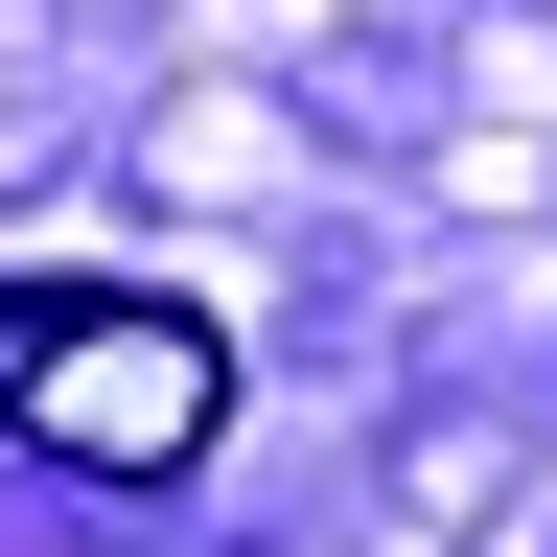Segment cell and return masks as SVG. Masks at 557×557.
I'll list each match as a JSON object with an SVG mask.
<instances>
[{
    "instance_id": "cell-1",
    "label": "cell",
    "mask_w": 557,
    "mask_h": 557,
    "mask_svg": "<svg viewBox=\"0 0 557 557\" xmlns=\"http://www.w3.org/2000/svg\"><path fill=\"white\" fill-rule=\"evenodd\" d=\"M209 418H233L209 302H139V278H47V302H0V442H24L47 487H186Z\"/></svg>"
}]
</instances>
